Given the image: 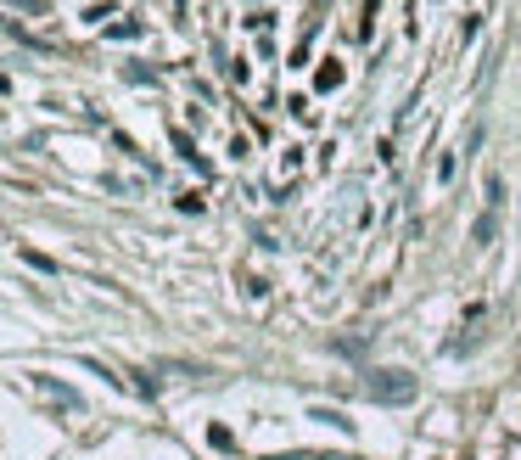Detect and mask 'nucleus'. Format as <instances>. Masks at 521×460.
Segmentation results:
<instances>
[{
  "instance_id": "obj_1",
  "label": "nucleus",
  "mask_w": 521,
  "mask_h": 460,
  "mask_svg": "<svg viewBox=\"0 0 521 460\" xmlns=\"http://www.w3.org/2000/svg\"><path fill=\"white\" fill-rule=\"evenodd\" d=\"M365 388H370V399H376V404H409L415 393H421V382H415L409 371H370Z\"/></svg>"
},
{
  "instance_id": "obj_3",
  "label": "nucleus",
  "mask_w": 521,
  "mask_h": 460,
  "mask_svg": "<svg viewBox=\"0 0 521 460\" xmlns=\"http://www.w3.org/2000/svg\"><path fill=\"white\" fill-rule=\"evenodd\" d=\"M493 230H499V214L488 208V214L477 219V230H471V236H477V247H488V242H493Z\"/></svg>"
},
{
  "instance_id": "obj_2",
  "label": "nucleus",
  "mask_w": 521,
  "mask_h": 460,
  "mask_svg": "<svg viewBox=\"0 0 521 460\" xmlns=\"http://www.w3.org/2000/svg\"><path fill=\"white\" fill-rule=\"evenodd\" d=\"M34 382H40V388L51 393V399H62V404H73V410H79V393H73V388H62L57 376H34Z\"/></svg>"
}]
</instances>
